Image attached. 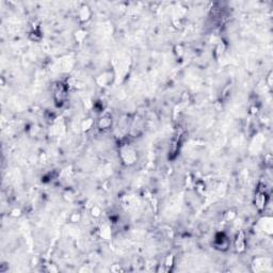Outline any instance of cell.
<instances>
[{"mask_svg":"<svg viewBox=\"0 0 273 273\" xmlns=\"http://www.w3.org/2000/svg\"><path fill=\"white\" fill-rule=\"evenodd\" d=\"M91 16V11L88 7H82L79 11V18L81 21H86Z\"/></svg>","mask_w":273,"mask_h":273,"instance_id":"obj_5","label":"cell"},{"mask_svg":"<svg viewBox=\"0 0 273 273\" xmlns=\"http://www.w3.org/2000/svg\"><path fill=\"white\" fill-rule=\"evenodd\" d=\"M84 37H86V35H84V32H83V31H78V35L76 34V40L78 41V42H81Z\"/></svg>","mask_w":273,"mask_h":273,"instance_id":"obj_10","label":"cell"},{"mask_svg":"<svg viewBox=\"0 0 273 273\" xmlns=\"http://www.w3.org/2000/svg\"><path fill=\"white\" fill-rule=\"evenodd\" d=\"M11 214H12V216H13V217H18V216L20 214V210H19V209H14V210L12 211Z\"/></svg>","mask_w":273,"mask_h":273,"instance_id":"obj_11","label":"cell"},{"mask_svg":"<svg viewBox=\"0 0 273 273\" xmlns=\"http://www.w3.org/2000/svg\"><path fill=\"white\" fill-rule=\"evenodd\" d=\"M267 203V194L265 190H260L258 189L256 193V198H255V205L259 210H263V208L266 207Z\"/></svg>","mask_w":273,"mask_h":273,"instance_id":"obj_2","label":"cell"},{"mask_svg":"<svg viewBox=\"0 0 273 273\" xmlns=\"http://www.w3.org/2000/svg\"><path fill=\"white\" fill-rule=\"evenodd\" d=\"M235 247H236V251L239 253L245 250V236L243 232H240L237 235V238L235 240Z\"/></svg>","mask_w":273,"mask_h":273,"instance_id":"obj_3","label":"cell"},{"mask_svg":"<svg viewBox=\"0 0 273 273\" xmlns=\"http://www.w3.org/2000/svg\"><path fill=\"white\" fill-rule=\"evenodd\" d=\"M93 125V120L92 119H86V121L82 122V129L83 130H89Z\"/></svg>","mask_w":273,"mask_h":273,"instance_id":"obj_8","label":"cell"},{"mask_svg":"<svg viewBox=\"0 0 273 273\" xmlns=\"http://www.w3.org/2000/svg\"><path fill=\"white\" fill-rule=\"evenodd\" d=\"M100 234H102V237L105 238V239H109V238H110V236H111V232H110V228H109L108 226L102 227Z\"/></svg>","mask_w":273,"mask_h":273,"instance_id":"obj_6","label":"cell"},{"mask_svg":"<svg viewBox=\"0 0 273 273\" xmlns=\"http://www.w3.org/2000/svg\"><path fill=\"white\" fill-rule=\"evenodd\" d=\"M91 212H92V216H94V217H99L100 216V208L97 207V206H94Z\"/></svg>","mask_w":273,"mask_h":273,"instance_id":"obj_9","label":"cell"},{"mask_svg":"<svg viewBox=\"0 0 273 273\" xmlns=\"http://www.w3.org/2000/svg\"><path fill=\"white\" fill-rule=\"evenodd\" d=\"M121 156H122L123 160L125 161V163H133L137 159L135 151L131 147H123L121 149Z\"/></svg>","mask_w":273,"mask_h":273,"instance_id":"obj_1","label":"cell"},{"mask_svg":"<svg viewBox=\"0 0 273 273\" xmlns=\"http://www.w3.org/2000/svg\"><path fill=\"white\" fill-rule=\"evenodd\" d=\"M173 263H174V257L172 256V255H169V256L165 257L164 266L167 267V271H168V270L170 269L172 266H173Z\"/></svg>","mask_w":273,"mask_h":273,"instance_id":"obj_7","label":"cell"},{"mask_svg":"<svg viewBox=\"0 0 273 273\" xmlns=\"http://www.w3.org/2000/svg\"><path fill=\"white\" fill-rule=\"evenodd\" d=\"M112 120L109 115H104L98 121V127L100 129H108L111 126Z\"/></svg>","mask_w":273,"mask_h":273,"instance_id":"obj_4","label":"cell"}]
</instances>
